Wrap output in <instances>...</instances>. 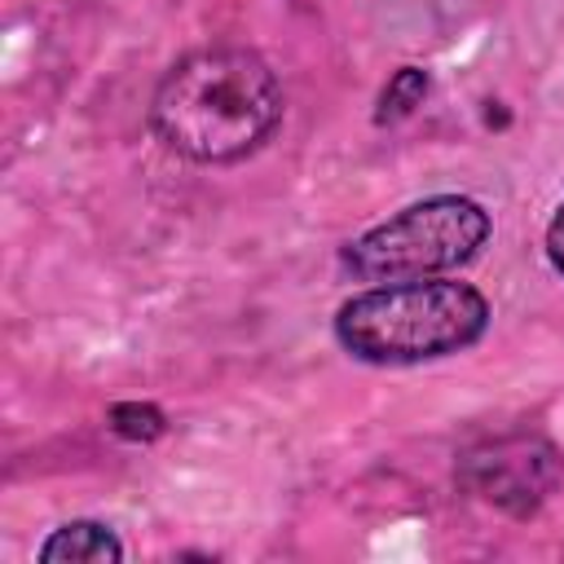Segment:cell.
Instances as JSON below:
<instances>
[{
  "instance_id": "1",
  "label": "cell",
  "mask_w": 564,
  "mask_h": 564,
  "mask_svg": "<svg viewBox=\"0 0 564 564\" xmlns=\"http://www.w3.org/2000/svg\"><path fill=\"white\" fill-rule=\"evenodd\" d=\"M282 79L247 44H207L176 57L150 97V132L163 150L198 167H229L260 154L282 128Z\"/></svg>"
},
{
  "instance_id": "2",
  "label": "cell",
  "mask_w": 564,
  "mask_h": 564,
  "mask_svg": "<svg viewBox=\"0 0 564 564\" xmlns=\"http://www.w3.org/2000/svg\"><path fill=\"white\" fill-rule=\"evenodd\" d=\"M494 308L485 291L458 278L375 282L330 317L335 344L366 366H423L467 352L485 339Z\"/></svg>"
},
{
  "instance_id": "3",
  "label": "cell",
  "mask_w": 564,
  "mask_h": 564,
  "mask_svg": "<svg viewBox=\"0 0 564 564\" xmlns=\"http://www.w3.org/2000/svg\"><path fill=\"white\" fill-rule=\"evenodd\" d=\"M494 234V216L467 194L419 198L388 220L370 225L339 247V269L352 282H410L445 278L480 256Z\"/></svg>"
},
{
  "instance_id": "8",
  "label": "cell",
  "mask_w": 564,
  "mask_h": 564,
  "mask_svg": "<svg viewBox=\"0 0 564 564\" xmlns=\"http://www.w3.org/2000/svg\"><path fill=\"white\" fill-rule=\"evenodd\" d=\"M546 260H551V269L564 278V203L555 207V216H551V225H546Z\"/></svg>"
},
{
  "instance_id": "5",
  "label": "cell",
  "mask_w": 564,
  "mask_h": 564,
  "mask_svg": "<svg viewBox=\"0 0 564 564\" xmlns=\"http://www.w3.org/2000/svg\"><path fill=\"white\" fill-rule=\"evenodd\" d=\"M35 560L40 564H106V560H123V542L101 520H66L40 542Z\"/></svg>"
},
{
  "instance_id": "7",
  "label": "cell",
  "mask_w": 564,
  "mask_h": 564,
  "mask_svg": "<svg viewBox=\"0 0 564 564\" xmlns=\"http://www.w3.org/2000/svg\"><path fill=\"white\" fill-rule=\"evenodd\" d=\"M106 423L119 441H132V445H150L167 432V414L154 401H115L106 410Z\"/></svg>"
},
{
  "instance_id": "6",
  "label": "cell",
  "mask_w": 564,
  "mask_h": 564,
  "mask_svg": "<svg viewBox=\"0 0 564 564\" xmlns=\"http://www.w3.org/2000/svg\"><path fill=\"white\" fill-rule=\"evenodd\" d=\"M432 93V75L423 70V66H401V70H392V79L383 84V93H379V106H375V123L379 128H388V123H401V119H410L419 106H423V97Z\"/></svg>"
},
{
  "instance_id": "4",
  "label": "cell",
  "mask_w": 564,
  "mask_h": 564,
  "mask_svg": "<svg viewBox=\"0 0 564 564\" xmlns=\"http://www.w3.org/2000/svg\"><path fill=\"white\" fill-rule=\"evenodd\" d=\"M560 471H564L560 449L538 432L485 436V441L467 445L454 467V476L467 494H476L480 502H489L516 520H529L551 498V489L560 485Z\"/></svg>"
}]
</instances>
